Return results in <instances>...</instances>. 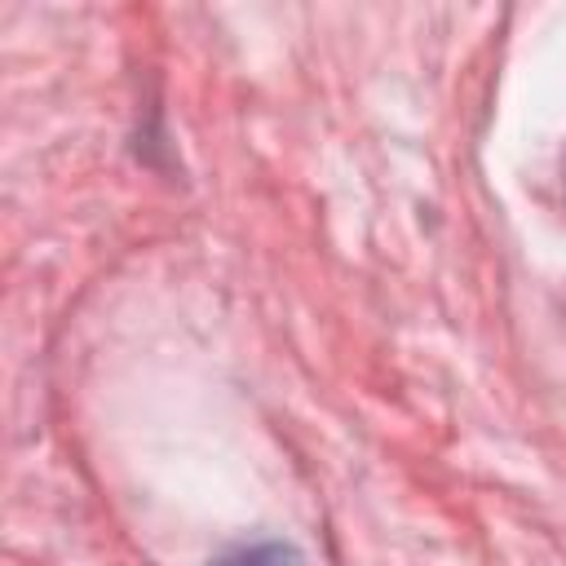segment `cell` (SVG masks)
<instances>
[{
    "instance_id": "cell-1",
    "label": "cell",
    "mask_w": 566,
    "mask_h": 566,
    "mask_svg": "<svg viewBox=\"0 0 566 566\" xmlns=\"http://www.w3.org/2000/svg\"><path fill=\"white\" fill-rule=\"evenodd\" d=\"M212 566H305V562H301V553L287 548V544H252V548L226 553V557L212 562Z\"/></svg>"
}]
</instances>
